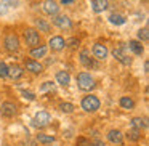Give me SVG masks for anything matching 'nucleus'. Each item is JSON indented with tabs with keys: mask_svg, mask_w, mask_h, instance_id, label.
<instances>
[{
	"mask_svg": "<svg viewBox=\"0 0 149 146\" xmlns=\"http://www.w3.org/2000/svg\"><path fill=\"white\" fill-rule=\"evenodd\" d=\"M112 56L120 63V64H123V66H130V64H132V58H130V55H128V48H127L125 43H120L117 48H114L112 50Z\"/></svg>",
	"mask_w": 149,
	"mask_h": 146,
	"instance_id": "1",
	"label": "nucleus"
},
{
	"mask_svg": "<svg viewBox=\"0 0 149 146\" xmlns=\"http://www.w3.org/2000/svg\"><path fill=\"white\" fill-rule=\"evenodd\" d=\"M77 85H79V88L84 90V92H90V90H93V88L96 87L95 79L91 77L88 72H80V74L77 75Z\"/></svg>",
	"mask_w": 149,
	"mask_h": 146,
	"instance_id": "2",
	"label": "nucleus"
},
{
	"mask_svg": "<svg viewBox=\"0 0 149 146\" xmlns=\"http://www.w3.org/2000/svg\"><path fill=\"white\" fill-rule=\"evenodd\" d=\"M23 37H24V42L27 43L29 47H37L40 43V34L37 29H34V27H26L23 32Z\"/></svg>",
	"mask_w": 149,
	"mask_h": 146,
	"instance_id": "3",
	"label": "nucleus"
},
{
	"mask_svg": "<svg viewBox=\"0 0 149 146\" xmlns=\"http://www.w3.org/2000/svg\"><path fill=\"white\" fill-rule=\"evenodd\" d=\"M3 47L7 52H16L19 48V37L15 32H7L3 36Z\"/></svg>",
	"mask_w": 149,
	"mask_h": 146,
	"instance_id": "4",
	"label": "nucleus"
},
{
	"mask_svg": "<svg viewBox=\"0 0 149 146\" xmlns=\"http://www.w3.org/2000/svg\"><path fill=\"white\" fill-rule=\"evenodd\" d=\"M50 122H52V116H50V112H47V111H39V112L32 117V127H36V129H43V127H47Z\"/></svg>",
	"mask_w": 149,
	"mask_h": 146,
	"instance_id": "5",
	"label": "nucleus"
},
{
	"mask_svg": "<svg viewBox=\"0 0 149 146\" xmlns=\"http://www.w3.org/2000/svg\"><path fill=\"white\" fill-rule=\"evenodd\" d=\"M52 23L55 24L56 27H59L61 31H69L72 29V20L68 16V15H55L52 16Z\"/></svg>",
	"mask_w": 149,
	"mask_h": 146,
	"instance_id": "6",
	"label": "nucleus"
},
{
	"mask_svg": "<svg viewBox=\"0 0 149 146\" xmlns=\"http://www.w3.org/2000/svg\"><path fill=\"white\" fill-rule=\"evenodd\" d=\"M100 100H98L95 95H88V96H85L84 100H82L80 106L84 111H87V112H95V111L100 109Z\"/></svg>",
	"mask_w": 149,
	"mask_h": 146,
	"instance_id": "7",
	"label": "nucleus"
},
{
	"mask_svg": "<svg viewBox=\"0 0 149 146\" xmlns=\"http://www.w3.org/2000/svg\"><path fill=\"white\" fill-rule=\"evenodd\" d=\"M59 3L56 0H45L42 3V11L47 15V16H55V15L59 13Z\"/></svg>",
	"mask_w": 149,
	"mask_h": 146,
	"instance_id": "8",
	"label": "nucleus"
},
{
	"mask_svg": "<svg viewBox=\"0 0 149 146\" xmlns=\"http://www.w3.org/2000/svg\"><path fill=\"white\" fill-rule=\"evenodd\" d=\"M48 47L53 50V52H59L66 47V40L63 39L61 36H53L52 39L48 40Z\"/></svg>",
	"mask_w": 149,
	"mask_h": 146,
	"instance_id": "9",
	"label": "nucleus"
},
{
	"mask_svg": "<svg viewBox=\"0 0 149 146\" xmlns=\"http://www.w3.org/2000/svg\"><path fill=\"white\" fill-rule=\"evenodd\" d=\"M93 55L96 59H106L107 55H109V50H107L106 45H103V43H95L93 45Z\"/></svg>",
	"mask_w": 149,
	"mask_h": 146,
	"instance_id": "10",
	"label": "nucleus"
},
{
	"mask_svg": "<svg viewBox=\"0 0 149 146\" xmlns=\"http://www.w3.org/2000/svg\"><path fill=\"white\" fill-rule=\"evenodd\" d=\"M0 112L3 114L5 117H13V116H16V112H18L16 104L11 103V101H5V103L2 104V108H0Z\"/></svg>",
	"mask_w": 149,
	"mask_h": 146,
	"instance_id": "11",
	"label": "nucleus"
},
{
	"mask_svg": "<svg viewBox=\"0 0 149 146\" xmlns=\"http://www.w3.org/2000/svg\"><path fill=\"white\" fill-rule=\"evenodd\" d=\"M24 66H26L27 71H31L32 74H40L43 71V66L40 64L36 59H24Z\"/></svg>",
	"mask_w": 149,
	"mask_h": 146,
	"instance_id": "12",
	"label": "nucleus"
},
{
	"mask_svg": "<svg viewBox=\"0 0 149 146\" xmlns=\"http://www.w3.org/2000/svg\"><path fill=\"white\" fill-rule=\"evenodd\" d=\"M34 26L39 32H50L52 31V24L43 18H34Z\"/></svg>",
	"mask_w": 149,
	"mask_h": 146,
	"instance_id": "13",
	"label": "nucleus"
},
{
	"mask_svg": "<svg viewBox=\"0 0 149 146\" xmlns=\"http://www.w3.org/2000/svg\"><path fill=\"white\" fill-rule=\"evenodd\" d=\"M109 8V0H91V10L95 13H103Z\"/></svg>",
	"mask_w": 149,
	"mask_h": 146,
	"instance_id": "14",
	"label": "nucleus"
},
{
	"mask_svg": "<svg viewBox=\"0 0 149 146\" xmlns=\"http://www.w3.org/2000/svg\"><path fill=\"white\" fill-rule=\"evenodd\" d=\"M107 140H109L111 143H114V145H122L123 135H122V132H120V130L112 129V130H109V132H107Z\"/></svg>",
	"mask_w": 149,
	"mask_h": 146,
	"instance_id": "15",
	"label": "nucleus"
},
{
	"mask_svg": "<svg viewBox=\"0 0 149 146\" xmlns=\"http://www.w3.org/2000/svg\"><path fill=\"white\" fill-rule=\"evenodd\" d=\"M107 20H109V23L114 24V26H122V24L127 23L125 15H122V13H111L109 16H107Z\"/></svg>",
	"mask_w": 149,
	"mask_h": 146,
	"instance_id": "16",
	"label": "nucleus"
},
{
	"mask_svg": "<svg viewBox=\"0 0 149 146\" xmlns=\"http://www.w3.org/2000/svg\"><path fill=\"white\" fill-rule=\"evenodd\" d=\"M56 82H58L59 85H63V87H68V85L71 84V75L66 71H58L56 72Z\"/></svg>",
	"mask_w": 149,
	"mask_h": 146,
	"instance_id": "17",
	"label": "nucleus"
},
{
	"mask_svg": "<svg viewBox=\"0 0 149 146\" xmlns=\"http://www.w3.org/2000/svg\"><path fill=\"white\" fill-rule=\"evenodd\" d=\"M23 74H24V71H23V68H21V66H18V64L8 66V77H11V79H19Z\"/></svg>",
	"mask_w": 149,
	"mask_h": 146,
	"instance_id": "18",
	"label": "nucleus"
},
{
	"mask_svg": "<svg viewBox=\"0 0 149 146\" xmlns=\"http://www.w3.org/2000/svg\"><path fill=\"white\" fill-rule=\"evenodd\" d=\"M128 50H132L135 55H143V52H144V47L141 45V42L139 40H128Z\"/></svg>",
	"mask_w": 149,
	"mask_h": 146,
	"instance_id": "19",
	"label": "nucleus"
},
{
	"mask_svg": "<svg viewBox=\"0 0 149 146\" xmlns=\"http://www.w3.org/2000/svg\"><path fill=\"white\" fill-rule=\"evenodd\" d=\"M80 63L85 68H95V61L93 58H90V52H87V50L80 52Z\"/></svg>",
	"mask_w": 149,
	"mask_h": 146,
	"instance_id": "20",
	"label": "nucleus"
},
{
	"mask_svg": "<svg viewBox=\"0 0 149 146\" xmlns=\"http://www.w3.org/2000/svg\"><path fill=\"white\" fill-rule=\"evenodd\" d=\"M47 50L48 48H47L45 45H37L31 50V56H32V58H43V56L47 55Z\"/></svg>",
	"mask_w": 149,
	"mask_h": 146,
	"instance_id": "21",
	"label": "nucleus"
},
{
	"mask_svg": "<svg viewBox=\"0 0 149 146\" xmlns=\"http://www.w3.org/2000/svg\"><path fill=\"white\" fill-rule=\"evenodd\" d=\"M119 104H120V108H123V109H133V108H135V101H133L130 96H120Z\"/></svg>",
	"mask_w": 149,
	"mask_h": 146,
	"instance_id": "22",
	"label": "nucleus"
},
{
	"mask_svg": "<svg viewBox=\"0 0 149 146\" xmlns=\"http://www.w3.org/2000/svg\"><path fill=\"white\" fill-rule=\"evenodd\" d=\"M125 136L130 140V141H138V140L141 138V130H138V129H133V127H132V129H130L128 132L125 133Z\"/></svg>",
	"mask_w": 149,
	"mask_h": 146,
	"instance_id": "23",
	"label": "nucleus"
},
{
	"mask_svg": "<svg viewBox=\"0 0 149 146\" xmlns=\"http://www.w3.org/2000/svg\"><path fill=\"white\" fill-rule=\"evenodd\" d=\"M36 138H37V141L42 143V145H52V143L55 141V136L53 135H45V133H39Z\"/></svg>",
	"mask_w": 149,
	"mask_h": 146,
	"instance_id": "24",
	"label": "nucleus"
},
{
	"mask_svg": "<svg viewBox=\"0 0 149 146\" xmlns=\"http://www.w3.org/2000/svg\"><path fill=\"white\" fill-rule=\"evenodd\" d=\"M132 127L133 129L141 130V129H146V127H148V122H146V119H141V117H133L132 119Z\"/></svg>",
	"mask_w": 149,
	"mask_h": 146,
	"instance_id": "25",
	"label": "nucleus"
},
{
	"mask_svg": "<svg viewBox=\"0 0 149 146\" xmlns=\"http://www.w3.org/2000/svg\"><path fill=\"white\" fill-rule=\"evenodd\" d=\"M136 36H138V40H139V42H148V40H149V31H148V27H143V29H139L138 32H136Z\"/></svg>",
	"mask_w": 149,
	"mask_h": 146,
	"instance_id": "26",
	"label": "nucleus"
},
{
	"mask_svg": "<svg viewBox=\"0 0 149 146\" xmlns=\"http://www.w3.org/2000/svg\"><path fill=\"white\" fill-rule=\"evenodd\" d=\"M59 109H61V112L69 114V112H72V111L75 109V106H74L72 103H68V101H64V103H61V104H59Z\"/></svg>",
	"mask_w": 149,
	"mask_h": 146,
	"instance_id": "27",
	"label": "nucleus"
},
{
	"mask_svg": "<svg viewBox=\"0 0 149 146\" xmlns=\"http://www.w3.org/2000/svg\"><path fill=\"white\" fill-rule=\"evenodd\" d=\"M53 88H55V84H53V82H43V84L40 85V93H45V92H52Z\"/></svg>",
	"mask_w": 149,
	"mask_h": 146,
	"instance_id": "28",
	"label": "nucleus"
},
{
	"mask_svg": "<svg viewBox=\"0 0 149 146\" xmlns=\"http://www.w3.org/2000/svg\"><path fill=\"white\" fill-rule=\"evenodd\" d=\"M8 77V66L3 61H0V79H7Z\"/></svg>",
	"mask_w": 149,
	"mask_h": 146,
	"instance_id": "29",
	"label": "nucleus"
},
{
	"mask_svg": "<svg viewBox=\"0 0 149 146\" xmlns=\"http://www.w3.org/2000/svg\"><path fill=\"white\" fill-rule=\"evenodd\" d=\"M19 2L21 0H2V3L7 8H16L18 5H19Z\"/></svg>",
	"mask_w": 149,
	"mask_h": 146,
	"instance_id": "30",
	"label": "nucleus"
},
{
	"mask_svg": "<svg viewBox=\"0 0 149 146\" xmlns=\"http://www.w3.org/2000/svg\"><path fill=\"white\" fill-rule=\"evenodd\" d=\"M21 95H23L24 100H29V101H34V100H36V95H34L32 92H26V90H24Z\"/></svg>",
	"mask_w": 149,
	"mask_h": 146,
	"instance_id": "31",
	"label": "nucleus"
},
{
	"mask_svg": "<svg viewBox=\"0 0 149 146\" xmlns=\"http://www.w3.org/2000/svg\"><path fill=\"white\" fill-rule=\"evenodd\" d=\"M75 146H88V140L85 136H79L77 141H75Z\"/></svg>",
	"mask_w": 149,
	"mask_h": 146,
	"instance_id": "32",
	"label": "nucleus"
},
{
	"mask_svg": "<svg viewBox=\"0 0 149 146\" xmlns=\"http://www.w3.org/2000/svg\"><path fill=\"white\" fill-rule=\"evenodd\" d=\"M88 146H106V145H104L103 140L95 138V140H91V141H88Z\"/></svg>",
	"mask_w": 149,
	"mask_h": 146,
	"instance_id": "33",
	"label": "nucleus"
},
{
	"mask_svg": "<svg viewBox=\"0 0 149 146\" xmlns=\"http://www.w3.org/2000/svg\"><path fill=\"white\" fill-rule=\"evenodd\" d=\"M75 0H61V2H58L59 5H71V3H74Z\"/></svg>",
	"mask_w": 149,
	"mask_h": 146,
	"instance_id": "34",
	"label": "nucleus"
},
{
	"mask_svg": "<svg viewBox=\"0 0 149 146\" xmlns=\"http://www.w3.org/2000/svg\"><path fill=\"white\" fill-rule=\"evenodd\" d=\"M68 43H69V47H75V43L79 45V40H75V39H71L69 42H66V45H68Z\"/></svg>",
	"mask_w": 149,
	"mask_h": 146,
	"instance_id": "35",
	"label": "nucleus"
},
{
	"mask_svg": "<svg viewBox=\"0 0 149 146\" xmlns=\"http://www.w3.org/2000/svg\"><path fill=\"white\" fill-rule=\"evenodd\" d=\"M5 10H7V7H5V5L2 3V2H0V15H3V13H5Z\"/></svg>",
	"mask_w": 149,
	"mask_h": 146,
	"instance_id": "36",
	"label": "nucleus"
},
{
	"mask_svg": "<svg viewBox=\"0 0 149 146\" xmlns=\"http://www.w3.org/2000/svg\"><path fill=\"white\" fill-rule=\"evenodd\" d=\"M148 71H149V63L146 61V63H144V72H148Z\"/></svg>",
	"mask_w": 149,
	"mask_h": 146,
	"instance_id": "37",
	"label": "nucleus"
},
{
	"mask_svg": "<svg viewBox=\"0 0 149 146\" xmlns=\"http://www.w3.org/2000/svg\"><path fill=\"white\" fill-rule=\"evenodd\" d=\"M141 2H143V3H148V0H141Z\"/></svg>",
	"mask_w": 149,
	"mask_h": 146,
	"instance_id": "38",
	"label": "nucleus"
}]
</instances>
